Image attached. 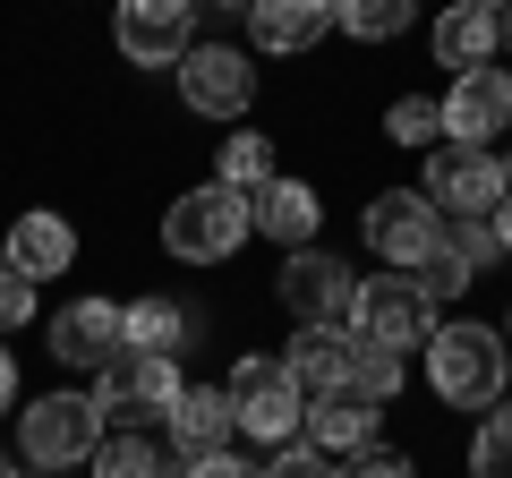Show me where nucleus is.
I'll use <instances>...</instances> for the list:
<instances>
[{"instance_id": "nucleus-1", "label": "nucleus", "mask_w": 512, "mask_h": 478, "mask_svg": "<svg viewBox=\"0 0 512 478\" xmlns=\"http://www.w3.org/2000/svg\"><path fill=\"white\" fill-rule=\"evenodd\" d=\"M504 376H512L504 325H478V316L436 325V342H427V393L444 410H495L504 402Z\"/></svg>"}, {"instance_id": "nucleus-2", "label": "nucleus", "mask_w": 512, "mask_h": 478, "mask_svg": "<svg viewBox=\"0 0 512 478\" xmlns=\"http://www.w3.org/2000/svg\"><path fill=\"white\" fill-rule=\"evenodd\" d=\"M248 197L239 188H222V180H197V188H180V197L163 205V248L180 265H231L239 248H248Z\"/></svg>"}, {"instance_id": "nucleus-3", "label": "nucleus", "mask_w": 512, "mask_h": 478, "mask_svg": "<svg viewBox=\"0 0 512 478\" xmlns=\"http://www.w3.org/2000/svg\"><path fill=\"white\" fill-rule=\"evenodd\" d=\"M103 453V402L94 393H35V402L18 410V461L26 470H77V461Z\"/></svg>"}, {"instance_id": "nucleus-4", "label": "nucleus", "mask_w": 512, "mask_h": 478, "mask_svg": "<svg viewBox=\"0 0 512 478\" xmlns=\"http://www.w3.org/2000/svg\"><path fill=\"white\" fill-rule=\"evenodd\" d=\"M222 393H231V419L248 444H265V453H282V444H299V419H308V385H299L282 359H231V376H222Z\"/></svg>"}, {"instance_id": "nucleus-5", "label": "nucleus", "mask_w": 512, "mask_h": 478, "mask_svg": "<svg viewBox=\"0 0 512 478\" xmlns=\"http://www.w3.org/2000/svg\"><path fill=\"white\" fill-rule=\"evenodd\" d=\"M188 376L171 368V359H146V350H120L103 376H94V402H103V427H128V436H146V427H163L171 410H180Z\"/></svg>"}, {"instance_id": "nucleus-6", "label": "nucleus", "mask_w": 512, "mask_h": 478, "mask_svg": "<svg viewBox=\"0 0 512 478\" xmlns=\"http://www.w3.org/2000/svg\"><path fill=\"white\" fill-rule=\"evenodd\" d=\"M436 299L419 291V274H367L359 282V308H350V333H359V342H384V350H427L436 342Z\"/></svg>"}, {"instance_id": "nucleus-7", "label": "nucleus", "mask_w": 512, "mask_h": 478, "mask_svg": "<svg viewBox=\"0 0 512 478\" xmlns=\"http://www.w3.org/2000/svg\"><path fill=\"white\" fill-rule=\"evenodd\" d=\"M359 239L384 257V274H419L444 248V214L419 197V188H384V197L359 205Z\"/></svg>"}, {"instance_id": "nucleus-8", "label": "nucleus", "mask_w": 512, "mask_h": 478, "mask_svg": "<svg viewBox=\"0 0 512 478\" xmlns=\"http://www.w3.org/2000/svg\"><path fill=\"white\" fill-rule=\"evenodd\" d=\"M419 197L436 205L444 222H495V205H504L512 188H504V163H495L487 146H436Z\"/></svg>"}, {"instance_id": "nucleus-9", "label": "nucleus", "mask_w": 512, "mask_h": 478, "mask_svg": "<svg viewBox=\"0 0 512 478\" xmlns=\"http://www.w3.org/2000/svg\"><path fill=\"white\" fill-rule=\"evenodd\" d=\"M359 282L333 248H291L274 274V299L291 308V325H350V308H359Z\"/></svg>"}, {"instance_id": "nucleus-10", "label": "nucleus", "mask_w": 512, "mask_h": 478, "mask_svg": "<svg viewBox=\"0 0 512 478\" xmlns=\"http://www.w3.org/2000/svg\"><path fill=\"white\" fill-rule=\"evenodd\" d=\"M111 43L128 69H180L197 43V0H111Z\"/></svg>"}, {"instance_id": "nucleus-11", "label": "nucleus", "mask_w": 512, "mask_h": 478, "mask_svg": "<svg viewBox=\"0 0 512 478\" xmlns=\"http://www.w3.org/2000/svg\"><path fill=\"white\" fill-rule=\"evenodd\" d=\"M180 103L197 111V120H248V103H256V60L239 52V43H188V60H180Z\"/></svg>"}, {"instance_id": "nucleus-12", "label": "nucleus", "mask_w": 512, "mask_h": 478, "mask_svg": "<svg viewBox=\"0 0 512 478\" xmlns=\"http://www.w3.org/2000/svg\"><path fill=\"white\" fill-rule=\"evenodd\" d=\"M436 103H444V146H487V137L512 129V69H495V60L461 69Z\"/></svg>"}, {"instance_id": "nucleus-13", "label": "nucleus", "mask_w": 512, "mask_h": 478, "mask_svg": "<svg viewBox=\"0 0 512 478\" xmlns=\"http://www.w3.org/2000/svg\"><path fill=\"white\" fill-rule=\"evenodd\" d=\"M120 350H128L120 299H69V308H52V359H60V368L103 376L111 359H120Z\"/></svg>"}, {"instance_id": "nucleus-14", "label": "nucleus", "mask_w": 512, "mask_h": 478, "mask_svg": "<svg viewBox=\"0 0 512 478\" xmlns=\"http://www.w3.org/2000/svg\"><path fill=\"white\" fill-rule=\"evenodd\" d=\"M376 427H384V402H376V393H359V385H325V393H308V419H299V436H308L316 453L350 461L359 444H376Z\"/></svg>"}, {"instance_id": "nucleus-15", "label": "nucleus", "mask_w": 512, "mask_h": 478, "mask_svg": "<svg viewBox=\"0 0 512 478\" xmlns=\"http://www.w3.org/2000/svg\"><path fill=\"white\" fill-rule=\"evenodd\" d=\"M248 222H256V239H274V248H316L325 197H316L308 180H291V171H274V180L248 197Z\"/></svg>"}, {"instance_id": "nucleus-16", "label": "nucleus", "mask_w": 512, "mask_h": 478, "mask_svg": "<svg viewBox=\"0 0 512 478\" xmlns=\"http://www.w3.org/2000/svg\"><path fill=\"white\" fill-rule=\"evenodd\" d=\"M325 26H333V0H256V9H248V35H256V52H265V60L316 52Z\"/></svg>"}, {"instance_id": "nucleus-17", "label": "nucleus", "mask_w": 512, "mask_h": 478, "mask_svg": "<svg viewBox=\"0 0 512 478\" xmlns=\"http://www.w3.org/2000/svg\"><path fill=\"white\" fill-rule=\"evenodd\" d=\"M0 257L18 265V274L52 282V274H69V265H77V222H69V214H52V205H35V214L9 222V248H0Z\"/></svg>"}, {"instance_id": "nucleus-18", "label": "nucleus", "mask_w": 512, "mask_h": 478, "mask_svg": "<svg viewBox=\"0 0 512 478\" xmlns=\"http://www.w3.org/2000/svg\"><path fill=\"white\" fill-rule=\"evenodd\" d=\"M163 427H171V444H180V461L231 453V444H239V419H231V393H222V385H188L180 410H171Z\"/></svg>"}, {"instance_id": "nucleus-19", "label": "nucleus", "mask_w": 512, "mask_h": 478, "mask_svg": "<svg viewBox=\"0 0 512 478\" xmlns=\"http://www.w3.org/2000/svg\"><path fill=\"white\" fill-rule=\"evenodd\" d=\"M427 43H436V69H487L495 60V9H478V0H444L436 26H427Z\"/></svg>"}, {"instance_id": "nucleus-20", "label": "nucleus", "mask_w": 512, "mask_h": 478, "mask_svg": "<svg viewBox=\"0 0 512 478\" xmlns=\"http://www.w3.org/2000/svg\"><path fill=\"white\" fill-rule=\"evenodd\" d=\"M350 342H359L350 325H291L282 368H291L308 393H325V385H342V376H350Z\"/></svg>"}, {"instance_id": "nucleus-21", "label": "nucleus", "mask_w": 512, "mask_h": 478, "mask_svg": "<svg viewBox=\"0 0 512 478\" xmlns=\"http://www.w3.org/2000/svg\"><path fill=\"white\" fill-rule=\"evenodd\" d=\"M120 325H128V350H146V359H171V350L188 342V308H180V299H163V291L128 299Z\"/></svg>"}, {"instance_id": "nucleus-22", "label": "nucleus", "mask_w": 512, "mask_h": 478, "mask_svg": "<svg viewBox=\"0 0 512 478\" xmlns=\"http://www.w3.org/2000/svg\"><path fill=\"white\" fill-rule=\"evenodd\" d=\"M214 180L239 188V197H256V188L274 180V137H265V129H231L214 146Z\"/></svg>"}, {"instance_id": "nucleus-23", "label": "nucleus", "mask_w": 512, "mask_h": 478, "mask_svg": "<svg viewBox=\"0 0 512 478\" xmlns=\"http://www.w3.org/2000/svg\"><path fill=\"white\" fill-rule=\"evenodd\" d=\"M384 137L410 146V154H436L444 146V103L436 94H393V103H384Z\"/></svg>"}, {"instance_id": "nucleus-24", "label": "nucleus", "mask_w": 512, "mask_h": 478, "mask_svg": "<svg viewBox=\"0 0 512 478\" xmlns=\"http://www.w3.org/2000/svg\"><path fill=\"white\" fill-rule=\"evenodd\" d=\"M410 18H419V0H333V26L350 43H393Z\"/></svg>"}, {"instance_id": "nucleus-25", "label": "nucleus", "mask_w": 512, "mask_h": 478, "mask_svg": "<svg viewBox=\"0 0 512 478\" xmlns=\"http://www.w3.org/2000/svg\"><path fill=\"white\" fill-rule=\"evenodd\" d=\"M86 470L94 478H171V461H163L154 436H128V427H120V436H103V453H94Z\"/></svg>"}, {"instance_id": "nucleus-26", "label": "nucleus", "mask_w": 512, "mask_h": 478, "mask_svg": "<svg viewBox=\"0 0 512 478\" xmlns=\"http://www.w3.org/2000/svg\"><path fill=\"white\" fill-rule=\"evenodd\" d=\"M402 350H384V342H350V376H342V385H359V393H376V402L384 410H393V402H402Z\"/></svg>"}, {"instance_id": "nucleus-27", "label": "nucleus", "mask_w": 512, "mask_h": 478, "mask_svg": "<svg viewBox=\"0 0 512 478\" xmlns=\"http://www.w3.org/2000/svg\"><path fill=\"white\" fill-rule=\"evenodd\" d=\"M470 478H512V402H495L470 436Z\"/></svg>"}, {"instance_id": "nucleus-28", "label": "nucleus", "mask_w": 512, "mask_h": 478, "mask_svg": "<svg viewBox=\"0 0 512 478\" xmlns=\"http://www.w3.org/2000/svg\"><path fill=\"white\" fill-rule=\"evenodd\" d=\"M35 291H43L35 274H18V265L0 257V333H26V325H35Z\"/></svg>"}, {"instance_id": "nucleus-29", "label": "nucleus", "mask_w": 512, "mask_h": 478, "mask_svg": "<svg viewBox=\"0 0 512 478\" xmlns=\"http://www.w3.org/2000/svg\"><path fill=\"white\" fill-rule=\"evenodd\" d=\"M444 248H453L470 274H487L495 257H504V239H495V222H444Z\"/></svg>"}, {"instance_id": "nucleus-30", "label": "nucleus", "mask_w": 512, "mask_h": 478, "mask_svg": "<svg viewBox=\"0 0 512 478\" xmlns=\"http://www.w3.org/2000/svg\"><path fill=\"white\" fill-rule=\"evenodd\" d=\"M470 282H478V274H470V265L453 257V248H436V257L419 265V291L436 299V308H444V299H461V291H470Z\"/></svg>"}, {"instance_id": "nucleus-31", "label": "nucleus", "mask_w": 512, "mask_h": 478, "mask_svg": "<svg viewBox=\"0 0 512 478\" xmlns=\"http://www.w3.org/2000/svg\"><path fill=\"white\" fill-rule=\"evenodd\" d=\"M265 478H342V461H333V453H316V444L299 436V444H282V453L265 461Z\"/></svg>"}, {"instance_id": "nucleus-32", "label": "nucleus", "mask_w": 512, "mask_h": 478, "mask_svg": "<svg viewBox=\"0 0 512 478\" xmlns=\"http://www.w3.org/2000/svg\"><path fill=\"white\" fill-rule=\"evenodd\" d=\"M342 478H419V461L393 453V444H359V453L342 461Z\"/></svg>"}, {"instance_id": "nucleus-33", "label": "nucleus", "mask_w": 512, "mask_h": 478, "mask_svg": "<svg viewBox=\"0 0 512 478\" xmlns=\"http://www.w3.org/2000/svg\"><path fill=\"white\" fill-rule=\"evenodd\" d=\"M171 478H265V470H256V461H248V453L231 444V453H197V461H171Z\"/></svg>"}, {"instance_id": "nucleus-34", "label": "nucleus", "mask_w": 512, "mask_h": 478, "mask_svg": "<svg viewBox=\"0 0 512 478\" xmlns=\"http://www.w3.org/2000/svg\"><path fill=\"white\" fill-rule=\"evenodd\" d=\"M9 410H18V350L0 342V419H9Z\"/></svg>"}, {"instance_id": "nucleus-35", "label": "nucleus", "mask_w": 512, "mask_h": 478, "mask_svg": "<svg viewBox=\"0 0 512 478\" xmlns=\"http://www.w3.org/2000/svg\"><path fill=\"white\" fill-rule=\"evenodd\" d=\"M495 239H504V257H512V197L495 205Z\"/></svg>"}, {"instance_id": "nucleus-36", "label": "nucleus", "mask_w": 512, "mask_h": 478, "mask_svg": "<svg viewBox=\"0 0 512 478\" xmlns=\"http://www.w3.org/2000/svg\"><path fill=\"white\" fill-rule=\"evenodd\" d=\"M495 52H512V9H495Z\"/></svg>"}, {"instance_id": "nucleus-37", "label": "nucleus", "mask_w": 512, "mask_h": 478, "mask_svg": "<svg viewBox=\"0 0 512 478\" xmlns=\"http://www.w3.org/2000/svg\"><path fill=\"white\" fill-rule=\"evenodd\" d=\"M197 9H239V18H248V9H256V0H197Z\"/></svg>"}, {"instance_id": "nucleus-38", "label": "nucleus", "mask_w": 512, "mask_h": 478, "mask_svg": "<svg viewBox=\"0 0 512 478\" xmlns=\"http://www.w3.org/2000/svg\"><path fill=\"white\" fill-rule=\"evenodd\" d=\"M0 478H35V470H26V461H9V453H0Z\"/></svg>"}, {"instance_id": "nucleus-39", "label": "nucleus", "mask_w": 512, "mask_h": 478, "mask_svg": "<svg viewBox=\"0 0 512 478\" xmlns=\"http://www.w3.org/2000/svg\"><path fill=\"white\" fill-rule=\"evenodd\" d=\"M478 9H512V0H478Z\"/></svg>"}, {"instance_id": "nucleus-40", "label": "nucleus", "mask_w": 512, "mask_h": 478, "mask_svg": "<svg viewBox=\"0 0 512 478\" xmlns=\"http://www.w3.org/2000/svg\"><path fill=\"white\" fill-rule=\"evenodd\" d=\"M504 188H512V154H504Z\"/></svg>"}, {"instance_id": "nucleus-41", "label": "nucleus", "mask_w": 512, "mask_h": 478, "mask_svg": "<svg viewBox=\"0 0 512 478\" xmlns=\"http://www.w3.org/2000/svg\"><path fill=\"white\" fill-rule=\"evenodd\" d=\"M504 342H512V308H504Z\"/></svg>"}]
</instances>
